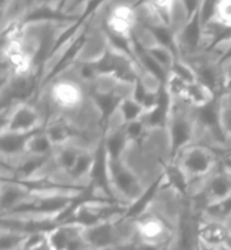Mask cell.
I'll use <instances>...</instances> for the list:
<instances>
[{
  "label": "cell",
  "mask_w": 231,
  "mask_h": 250,
  "mask_svg": "<svg viewBox=\"0 0 231 250\" xmlns=\"http://www.w3.org/2000/svg\"><path fill=\"white\" fill-rule=\"evenodd\" d=\"M222 161L218 151L194 143L180 151L172 164L184 174L191 187L205 182L222 165Z\"/></svg>",
  "instance_id": "1"
},
{
  "label": "cell",
  "mask_w": 231,
  "mask_h": 250,
  "mask_svg": "<svg viewBox=\"0 0 231 250\" xmlns=\"http://www.w3.org/2000/svg\"><path fill=\"white\" fill-rule=\"evenodd\" d=\"M105 181L112 199L128 209L139 202L149 191L128 167L121 164L120 160H113L107 154Z\"/></svg>",
  "instance_id": "2"
},
{
  "label": "cell",
  "mask_w": 231,
  "mask_h": 250,
  "mask_svg": "<svg viewBox=\"0 0 231 250\" xmlns=\"http://www.w3.org/2000/svg\"><path fill=\"white\" fill-rule=\"evenodd\" d=\"M46 116L35 100L12 102L1 107L0 133L32 134L42 130Z\"/></svg>",
  "instance_id": "3"
},
{
  "label": "cell",
  "mask_w": 231,
  "mask_h": 250,
  "mask_svg": "<svg viewBox=\"0 0 231 250\" xmlns=\"http://www.w3.org/2000/svg\"><path fill=\"white\" fill-rule=\"evenodd\" d=\"M191 208V200L187 195L176 190L172 186L159 182L154 196L149 203L146 211H150L159 216L171 228L176 229L183 216Z\"/></svg>",
  "instance_id": "4"
},
{
  "label": "cell",
  "mask_w": 231,
  "mask_h": 250,
  "mask_svg": "<svg viewBox=\"0 0 231 250\" xmlns=\"http://www.w3.org/2000/svg\"><path fill=\"white\" fill-rule=\"evenodd\" d=\"M229 196H231V166L222 161V165L204 182L201 191L196 196L189 198L191 209L201 216L210 204L221 202Z\"/></svg>",
  "instance_id": "5"
},
{
  "label": "cell",
  "mask_w": 231,
  "mask_h": 250,
  "mask_svg": "<svg viewBox=\"0 0 231 250\" xmlns=\"http://www.w3.org/2000/svg\"><path fill=\"white\" fill-rule=\"evenodd\" d=\"M137 220L138 242H147L155 245H168L175 236V229L171 228L159 216L150 211H145L135 217Z\"/></svg>",
  "instance_id": "6"
},
{
  "label": "cell",
  "mask_w": 231,
  "mask_h": 250,
  "mask_svg": "<svg viewBox=\"0 0 231 250\" xmlns=\"http://www.w3.org/2000/svg\"><path fill=\"white\" fill-rule=\"evenodd\" d=\"M43 132L50 140L54 149L71 145L79 137V133L75 129V126L71 124V121L59 113L47 119Z\"/></svg>",
  "instance_id": "7"
},
{
  "label": "cell",
  "mask_w": 231,
  "mask_h": 250,
  "mask_svg": "<svg viewBox=\"0 0 231 250\" xmlns=\"http://www.w3.org/2000/svg\"><path fill=\"white\" fill-rule=\"evenodd\" d=\"M231 228L227 223L212 220L201 217L198 223V240L200 244L210 248H222L226 245L227 238L230 236Z\"/></svg>",
  "instance_id": "8"
},
{
  "label": "cell",
  "mask_w": 231,
  "mask_h": 250,
  "mask_svg": "<svg viewBox=\"0 0 231 250\" xmlns=\"http://www.w3.org/2000/svg\"><path fill=\"white\" fill-rule=\"evenodd\" d=\"M115 221L116 219H113V220L105 221V223L95 225V227H91V228L83 229L81 234H83V240L87 244V246L94 250L109 248V246L117 248Z\"/></svg>",
  "instance_id": "9"
},
{
  "label": "cell",
  "mask_w": 231,
  "mask_h": 250,
  "mask_svg": "<svg viewBox=\"0 0 231 250\" xmlns=\"http://www.w3.org/2000/svg\"><path fill=\"white\" fill-rule=\"evenodd\" d=\"M30 187L19 181H1V216L8 215L25 202Z\"/></svg>",
  "instance_id": "10"
},
{
  "label": "cell",
  "mask_w": 231,
  "mask_h": 250,
  "mask_svg": "<svg viewBox=\"0 0 231 250\" xmlns=\"http://www.w3.org/2000/svg\"><path fill=\"white\" fill-rule=\"evenodd\" d=\"M217 99L218 96L215 95L213 91L208 88L205 84H202L201 82L196 81L188 84L183 102L193 109H201Z\"/></svg>",
  "instance_id": "11"
},
{
  "label": "cell",
  "mask_w": 231,
  "mask_h": 250,
  "mask_svg": "<svg viewBox=\"0 0 231 250\" xmlns=\"http://www.w3.org/2000/svg\"><path fill=\"white\" fill-rule=\"evenodd\" d=\"M54 153V146L47 138L45 132L38 130L30 136L28 145H26V155H33L39 158H47Z\"/></svg>",
  "instance_id": "12"
},
{
  "label": "cell",
  "mask_w": 231,
  "mask_h": 250,
  "mask_svg": "<svg viewBox=\"0 0 231 250\" xmlns=\"http://www.w3.org/2000/svg\"><path fill=\"white\" fill-rule=\"evenodd\" d=\"M121 78L113 73H97L91 83V94L95 96H109L115 94Z\"/></svg>",
  "instance_id": "13"
},
{
  "label": "cell",
  "mask_w": 231,
  "mask_h": 250,
  "mask_svg": "<svg viewBox=\"0 0 231 250\" xmlns=\"http://www.w3.org/2000/svg\"><path fill=\"white\" fill-rule=\"evenodd\" d=\"M133 40L134 42L137 43L138 46L145 52H151V50H154L159 46H163L160 41H159L158 36L155 35L154 29L142 25L139 22H137V25L134 28Z\"/></svg>",
  "instance_id": "14"
},
{
  "label": "cell",
  "mask_w": 231,
  "mask_h": 250,
  "mask_svg": "<svg viewBox=\"0 0 231 250\" xmlns=\"http://www.w3.org/2000/svg\"><path fill=\"white\" fill-rule=\"evenodd\" d=\"M201 217L212 219V220L230 223L231 221V196L223 199L221 202L210 204L209 207L202 212Z\"/></svg>",
  "instance_id": "15"
},
{
  "label": "cell",
  "mask_w": 231,
  "mask_h": 250,
  "mask_svg": "<svg viewBox=\"0 0 231 250\" xmlns=\"http://www.w3.org/2000/svg\"><path fill=\"white\" fill-rule=\"evenodd\" d=\"M30 233L1 228V250H22Z\"/></svg>",
  "instance_id": "16"
},
{
  "label": "cell",
  "mask_w": 231,
  "mask_h": 250,
  "mask_svg": "<svg viewBox=\"0 0 231 250\" xmlns=\"http://www.w3.org/2000/svg\"><path fill=\"white\" fill-rule=\"evenodd\" d=\"M218 103L219 126L231 145V94H222L218 98Z\"/></svg>",
  "instance_id": "17"
},
{
  "label": "cell",
  "mask_w": 231,
  "mask_h": 250,
  "mask_svg": "<svg viewBox=\"0 0 231 250\" xmlns=\"http://www.w3.org/2000/svg\"><path fill=\"white\" fill-rule=\"evenodd\" d=\"M118 108L125 116L126 123H132V121L141 120L142 116L145 115L146 109L143 108L141 103H138L137 100L130 98V99H125L118 103Z\"/></svg>",
  "instance_id": "18"
},
{
  "label": "cell",
  "mask_w": 231,
  "mask_h": 250,
  "mask_svg": "<svg viewBox=\"0 0 231 250\" xmlns=\"http://www.w3.org/2000/svg\"><path fill=\"white\" fill-rule=\"evenodd\" d=\"M147 53H149V54L158 62V65L160 66L164 71H167L168 74H170V71H171L173 65H175L176 60H177V57H176L175 53L172 52L171 49L166 48V46H159V48Z\"/></svg>",
  "instance_id": "19"
},
{
  "label": "cell",
  "mask_w": 231,
  "mask_h": 250,
  "mask_svg": "<svg viewBox=\"0 0 231 250\" xmlns=\"http://www.w3.org/2000/svg\"><path fill=\"white\" fill-rule=\"evenodd\" d=\"M147 129H149V126L142 120L132 121L125 126V134L128 137V141H139L143 138Z\"/></svg>",
  "instance_id": "20"
},
{
  "label": "cell",
  "mask_w": 231,
  "mask_h": 250,
  "mask_svg": "<svg viewBox=\"0 0 231 250\" xmlns=\"http://www.w3.org/2000/svg\"><path fill=\"white\" fill-rule=\"evenodd\" d=\"M170 245H155V244H147V242H137L134 245L133 250H168Z\"/></svg>",
  "instance_id": "21"
},
{
  "label": "cell",
  "mask_w": 231,
  "mask_h": 250,
  "mask_svg": "<svg viewBox=\"0 0 231 250\" xmlns=\"http://www.w3.org/2000/svg\"><path fill=\"white\" fill-rule=\"evenodd\" d=\"M198 250H219V249H217V248H210V246H206V245H202V244H200V248H198Z\"/></svg>",
  "instance_id": "22"
},
{
  "label": "cell",
  "mask_w": 231,
  "mask_h": 250,
  "mask_svg": "<svg viewBox=\"0 0 231 250\" xmlns=\"http://www.w3.org/2000/svg\"><path fill=\"white\" fill-rule=\"evenodd\" d=\"M227 248V249H230L231 250V233H230V236H229V238H227V242H226V245H225Z\"/></svg>",
  "instance_id": "23"
},
{
  "label": "cell",
  "mask_w": 231,
  "mask_h": 250,
  "mask_svg": "<svg viewBox=\"0 0 231 250\" xmlns=\"http://www.w3.org/2000/svg\"><path fill=\"white\" fill-rule=\"evenodd\" d=\"M83 250H94V249H91V248H84Z\"/></svg>",
  "instance_id": "24"
}]
</instances>
